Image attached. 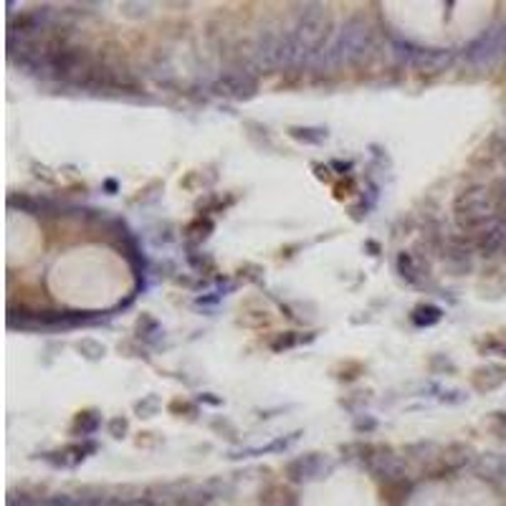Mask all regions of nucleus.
<instances>
[{
    "instance_id": "nucleus-3",
    "label": "nucleus",
    "mask_w": 506,
    "mask_h": 506,
    "mask_svg": "<svg viewBox=\"0 0 506 506\" xmlns=\"http://www.w3.org/2000/svg\"><path fill=\"white\" fill-rule=\"evenodd\" d=\"M494 210H496V203H494L491 192L481 185L463 190L455 198V220L463 228L486 226L489 220H494Z\"/></svg>"
},
{
    "instance_id": "nucleus-2",
    "label": "nucleus",
    "mask_w": 506,
    "mask_h": 506,
    "mask_svg": "<svg viewBox=\"0 0 506 506\" xmlns=\"http://www.w3.org/2000/svg\"><path fill=\"white\" fill-rule=\"evenodd\" d=\"M332 30V18L327 6H319V3H309L304 6V10L299 13L293 28L289 30L291 41L296 44V48L301 51L304 59H311L314 53H322L324 46H327V38H329Z\"/></svg>"
},
{
    "instance_id": "nucleus-10",
    "label": "nucleus",
    "mask_w": 506,
    "mask_h": 506,
    "mask_svg": "<svg viewBox=\"0 0 506 506\" xmlns=\"http://www.w3.org/2000/svg\"><path fill=\"white\" fill-rule=\"evenodd\" d=\"M440 319V309L435 307H418L415 309V314H413V322L418 324V327H431Z\"/></svg>"
},
{
    "instance_id": "nucleus-5",
    "label": "nucleus",
    "mask_w": 506,
    "mask_h": 506,
    "mask_svg": "<svg viewBox=\"0 0 506 506\" xmlns=\"http://www.w3.org/2000/svg\"><path fill=\"white\" fill-rule=\"evenodd\" d=\"M256 89H258V79L251 71H246V69L226 71L213 84L215 94L228 96V99H249V96L256 94Z\"/></svg>"
},
{
    "instance_id": "nucleus-12",
    "label": "nucleus",
    "mask_w": 506,
    "mask_h": 506,
    "mask_svg": "<svg viewBox=\"0 0 506 506\" xmlns=\"http://www.w3.org/2000/svg\"><path fill=\"white\" fill-rule=\"evenodd\" d=\"M76 426L81 428V433H91V431H96V426H99V420H96L94 415H91V413H84V415H81V418H79V423H76Z\"/></svg>"
},
{
    "instance_id": "nucleus-13",
    "label": "nucleus",
    "mask_w": 506,
    "mask_h": 506,
    "mask_svg": "<svg viewBox=\"0 0 506 506\" xmlns=\"http://www.w3.org/2000/svg\"><path fill=\"white\" fill-rule=\"evenodd\" d=\"M484 352H499L506 357V337L504 339H491V342L484 347Z\"/></svg>"
},
{
    "instance_id": "nucleus-14",
    "label": "nucleus",
    "mask_w": 506,
    "mask_h": 506,
    "mask_svg": "<svg viewBox=\"0 0 506 506\" xmlns=\"http://www.w3.org/2000/svg\"><path fill=\"white\" fill-rule=\"evenodd\" d=\"M8 506H41V504L28 499V496H21V499H18V496H10V499H8Z\"/></svg>"
},
{
    "instance_id": "nucleus-15",
    "label": "nucleus",
    "mask_w": 506,
    "mask_h": 506,
    "mask_svg": "<svg viewBox=\"0 0 506 506\" xmlns=\"http://www.w3.org/2000/svg\"><path fill=\"white\" fill-rule=\"evenodd\" d=\"M125 428H127V423H125V420H111V433H114V435H122V433H125Z\"/></svg>"
},
{
    "instance_id": "nucleus-7",
    "label": "nucleus",
    "mask_w": 506,
    "mask_h": 506,
    "mask_svg": "<svg viewBox=\"0 0 506 506\" xmlns=\"http://www.w3.org/2000/svg\"><path fill=\"white\" fill-rule=\"evenodd\" d=\"M327 471V466H324V458L316 453H309V455H301V458H296V461L289 463V478L291 481H296V484H304V481H314V478H319Z\"/></svg>"
},
{
    "instance_id": "nucleus-11",
    "label": "nucleus",
    "mask_w": 506,
    "mask_h": 506,
    "mask_svg": "<svg viewBox=\"0 0 506 506\" xmlns=\"http://www.w3.org/2000/svg\"><path fill=\"white\" fill-rule=\"evenodd\" d=\"M397 269H400V273H403V279H408L410 284L418 281V269H415V264H413L410 253H400V256H397Z\"/></svg>"
},
{
    "instance_id": "nucleus-9",
    "label": "nucleus",
    "mask_w": 506,
    "mask_h": 506,
    "mask_svg": "<svg viewBox=\"0 0 506 506\" xmlns=\"http://www.w3.org/2000/svg\"><path fill=\"white\" fill-rule=\"evenodd\" d=\"M291 137L299 142H307V145H319V142L327 140V132H324V129H301V127H291Z\"/></svg>"
},
{
    "instance_id": "nucleus-6",
    "label": "nucleus",
    "mask_w": 506,
    "mask_h": 506,
    "mask_svg": "<svg viewBox=\"0 0 506 506\" xmlns=\"http://www.w3.org/2000/svg\"><path fill=\"white\" fill-rule=\"evenodd\" d=\"M476 246L484 256L499 253V251L506 246V220H499V218L489 220V223L481 228V233H478Z\"/></svg>"
},
{
    "instance_id": "nucleus-1",
    "label": "nucleus",
    "mask_w": 506,
    "mask_h": 506,
    "mask_svg": "<svg viewBox=\"0 0 506 506\" xmlns=\"http://www.w3.org/2000/svg\"><path fill=\"white\" fill-rule=\"evenodd\" d=\"M374 46V33L372 26L365 18H350L342 28L332 36V41L324 46L322 61L324 69H339L345 64H357L372 51Z\"/></svg>"
},
{
    "instance_id": "nucleus-8",
    "label": "nucleus",
    "mask_w": 506,
    "mask_h": 506,
    "mask_svg": "<svg viewBox=\"0 0 506 506\" xmlns=\"http://www.w3.org/2000/svg\"><path fill=\"white\" fill-rule=\"evenodd\" d=\"M370 466H372L374 476L380 478V481H388V484H400V481L408 478V469H405V463L400 461V458H395L392 453L374 455L372 461H370Z\"/></svg>"
},
{
    "instance_id": "nucleus-16",
    "label": "nucleus",
    "mask_w": 506,
    "mask_h": 506,
    "mask_svg": "<svg viewBox=\"0 0 506 506\" xmlns=\"http://www.w3.org/2000/svg\"><path fill=\"white\" fill-rule=\"evenodd\" d=\"M501 200H504V203H506V180H504V183H501Z\"/></svg>"
},
{
    "instance_id": "nucleus-4",
    "label": "nucleus",
    "mask_w": 506,
    "mask_h": 506,
    "mask_svg": "<svg viewBox=\"0 0 506 506\" xmlns=\"http://www.w3.org/2000/svg\"><path fill=\"white\" fill-rule=\"evenodd\" d=\"M504 56H506V23H499V26H491L489 30H484L466 48V59H469L471 66L476 69L494 66Z\"/></svg>"
}]
</instances>
